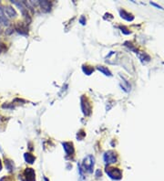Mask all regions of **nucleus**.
Wrapping results in <instances>:
<instances>
[{
  "instance_id": "a211bd4d",
  "label": "nucleus",
  "mask_w": 164,
  "mask_h": 181,
  "mask_svg": "<svg viewBox=\"0 0 164 181\" xmlns=\"http://www.w3.org/2000/svg\"><path fill=\"white\" fill-rule=\"evenodd\" d=\"M2 169V163H1V160H0V171H1Z\"/></svg>"
},
{
  "instance_id": "1a4fd4ad",
  "label": "nucleus",
  "mask_w": 164,
  "mask_h": 181,
  "mask_svg": "<svg viewBox=\"0 0 164 181\" xmlns=\"http://www.w3.org/2000/svg\"><path fill=\"white\" fill-rule=\"evenodd\" d=\"M120 17H122V19H126L128 21H131L134 19L131 14H128V12H126V11L123 10V9L120 11Z\"/></svg>"
},
{
  "instance_id": "dca6fc26",
  "label": "nucleus",
  "mask_w": 164,
  "mask_h": 181,
  "mask_svg": "<svg viewBox=\"0 0 164 181\" xmlns=\"http://www.w3.org/2000/svg\"><path fill=\"white\" fill-rule=\"evenodd\" d=\"M79 22L81 23L82 25H85V24H86V19H85V17H80V19H79Z\"/></svg>"
},
{
  "instance_id": "2eb2a0df",
  "label": "nucleus",
  "mask_w": 164,
  "mask_h": 181,
  "mask_svg": "<svg viewBox=\"0 0 164 181\" xmlns=\"http://www.w3.org/2000/svg\"><path fill=\"white\" fill-rule=\"evenodd\" d=\"M120 30H121V31L123 32V33H124V34H126V35H128V34H130L131 32H128V31H127L128 30H127V28H124V27H120Z\"/></svg>"
},
{
  "instance_id": "9d476101",
  "label": "nucleus",
  "mask_w": 164,
  "mask_h": 181,
  "mask_svg": "<svg viewBox=\"0 0 164 181\" xmlns=\"http://www.w3.org/2000/svg\"><path fill=\"white\" fill-rule=\"evenodd\" d=\"M24 157H25V160L27 163H28V164H33V163L35 162V156L33 155H31L30 153H26L24 155Z\"/></svg>"
},
{
  "instance_id": "f8f14e48",
  "label": "nucleus",
  "mask_w": 164,
  "mask_h": 181,
  "mask_svg": "<svg viewBox=\"0 0 164 181\" xmlns=\"http://www.w3.org/2000/svg\"><path fill=\"white\" fill-rule=\"evenodd\" d=\"M5 167H7L9 171L11 170H14V164H13V162L9 160V159H5Z\"/></svg>"
},
{
  "instance_id": "aec40b11",
  "label": "nucleus",
  "mask_w": 164,
  "mask_h": 181,
  "mask_svg": "<svg viewBox=\"0 0 164 181\" xmlns=\"http://www.w3.org/2000/svg\"><path fill=\"white\" fill-rule=\"evenodd\" d=\"M44 180H45V181H49V180L48 178H44Z\"/></svg>"
},
{
  "instance_id": "6ab92c4d",
  "label": "nucleus",
  "mask_w": 164,
  "mask_h": 181,
  "mask_svg": "<svg viewBox=\"0 0 164 181\" xmlns=\"http://www.w3.org/2000/svg\"><path fill=\"white\" fill-rule=\"evenodd\" d=\"M1 181H10V180H7L5 178H2V179H1Z\"/></svg>"
},
{
  "instance_id": "f03ea898",
  "label": "nucleus",
  "mask_w": 164,
  "mask_h": 181,
  "mask_svg": "<svg viewBox=\"0 0 164 181\" xmlns=\"http://www.w3.org/2000/svg\"><path fill=\"white\" fill-rule=\"evenodd\" d=\"M81 109H82V112H83V114L86 116H90L91 114L92 107H91L90 102L89 101V99L85 96L81 97Z\"/></svg>"
},
{
  "instance_id": "7ed1b4c3",
  "label": "nucleus",
  "mask_w": 164,
  "mask_h": 181,
  "mask_svg": "<svg viewBox=\"0 0 164 181\" xmlns=\"http://www.w3.org/2000/svg\"><path fill=\"white\" fill-rule=\"evenodd\" d=\"M104 161L106 164L109 165V164H114V163L117 162V159H118V156H117V153L113 150H109L107 151L106 153L104 154Z\"/></svg>"
},
{
  "instance_id": "f257e3e1",
  "label": "nucleus",
  "mask_w": 164,
  "mask_h": 181,
  "mask_svg": "<svg viewBox=\"0 0 164 181\" xmlns=\"http://www.w3.org/2000/svg\"><path fill=\"white\" fill-rule=\"evenodd\" d=\"M94 165H95V158H94V156H91V155L87 156L83 159V163H82L83 169L85 171H87V173H92L93 172Z\"/></svg>"
},
{
  "instance_id": "423d86ee",
  "label": "nucleus",
  "mask_w": 164,
  "mask_h": 181,
  "mask_svg": "<svg viewBox=\"0 0 164 181\" xmlns=\"http://www.w3.org/2000/svg\"><path fill=\"white\" fill-rule=\"evenodd\" d=\"M62 145L67 156H72L74 154V145L71 142H64Z\"/></svg>"
},
{
  "instance_id": "f3484780",
  "label": "nucleus",
  "mask_w": 164,
  "mask_h": 181,
  "mask_svg": "<svg viewBox=\"0 0 164 181\" xmlns=\"http://www.w3.org/2000/svg\"><path fill=\"white\" fill-rule=\"evenodd\" d=\"M151 5H153V6H155V7H157V8H161V7H160L159 5H157V4H155V3H151Z\"/></svg>"
},
{
  "instance_id": "39448f33",
  "label": "nucleus",
  "mask_w": 164,
  "mask_h": 181,
  "mask_svg": "<svg viewBox=\"0 0 164 181\" xmlns=\"http://www.w3.org/2000/svg\"><path fill=\"white\" fill-rule=\"evenodd\" d=\"M26 181H36V173L33 168H26L24 172Z\"/></svg>"
},
{
  "instance_id": "20e7f679",
  "label": "nucleus",
  "mask_w": 164,
  "mask_h": 181,
  "mask_svg": "<svg viewBox=\"0 0 164 181\" xmlns=\"http://www.w3.org/2000/svg\"><path fill=\"white\" fill-rule=\"evenodd\" d=\"M106 173L112 179H120L121 178V171L119 168H114V167H107L106 168Z\"/></svg>"
},
{
  "instance_id": "6e6552de",
  "label": "nucleus",
  "mask_w": 164,
  "mask_h": 181,
  "mask_svg": "<svg viewBox=\"0 0 164 181\" xmlns=\"http://www.w3.org/2000/svg\"><path fill=\"white\" fill-rule=\"evenodd\" d=\"M39 5L41 7V9H42L44 12H49L51 8V4L49 1H40Z\"/></svg>"
},
{
  "instance_id": "0eeeda50",
  "label": "nucleus",
  "mask_w": 164,
  "mask_h": 181,
  "mask_svg": "<svg viewBox=\"0 0 164 181\" xmlns=\"http://www.w3.org/2000/svg\"><path fill=\"white\" fill-rule=\"evenodd\" d=\"M4 11H5V13L7 14L8 16V17H15L16 16V10L12 8V7H10V6H8V7H5L4 8Z\"/></svg>"
},
{
  "instance_id": "9b49d317",
  "label": "nucleus",
  "mask_w": 164,
  "mask_h": 181,
  "mask_svg": "<svg viewBox=\"0 0 164 181\" xmlns=\"http://www.w3.org/2000/svg\"><path fill=\"white\" fill-rule=\"evenodd\" d=\"M97 69L98 70L99 72H101L104 75L106 76H111L112 74H111V72H109V70L107 68V67H104V66H98Z\"/></svg>"
},
{
  "instance_id": "4468645a",
  "label": "nucleus",
  "mask_w": 164,
  "mask_h": 181,
  "mask_svg": "<svg viewBox=\"0 0 164 181\" xmlns=\"http://www.w3.org/2000/svg\"><path fill=\"white\" fill-rule=\"evenodd\" d=\"M0 23H2L4 26H8L9 25V21L8 19L5 17L2 13L0 14Z\"/></svg>"
},
{
  "instance_id": "ddd939ff",
  "label": "nucleus",
  "mask_w": 164,
  "mask_h": 181,
  "mask_svg": "<svg viewBox=\"0 0 164 181\" xmlns=\"http://www.w3.org/2000/svg\"><path fill=\"white\" fill-rule=\"evenodd\" d=\"M82 70H83L84 73H86L87 75H90L93 72V71H94V69H93L92 67L86 66V65H83V67H82Z\"/></svg>"
}]
</instances>
